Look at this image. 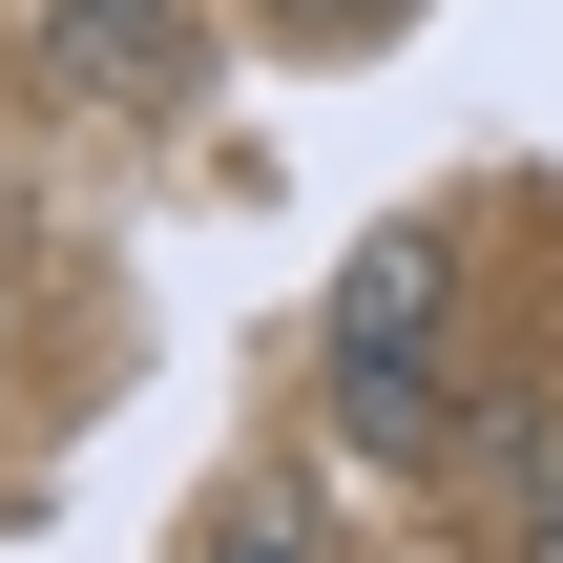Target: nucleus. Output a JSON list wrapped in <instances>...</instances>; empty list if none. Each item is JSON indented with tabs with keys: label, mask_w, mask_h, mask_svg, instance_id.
<instances>
[{
	"label": "nucleus",
	"mask_w": 563,
	"mask_h": 563,
	"mask_svg": "<svg viewBox=\"0 0 563 563\" xmlns=\"http://www.w3.org/2000/svg\"><path fill=\"white\" fill-rule=\"evenodd\" d=\"M188 563H313V522H292L272 481H230V501H209V543H188Z\"/></svg>",
	"instance_id": "7ed1b4c3"
},
{
	"label": "nucleus",
	"mask_w": 563,
	"mask_h": 563,
	"mask_svg": "<svg viewBox=\"0 0 563 563\" xmlns=\"http://www.w3.org/2000/svg\"><path fill=\"white\" fill-rule=\"evenodd\" d=\"M21 63H42L63 104L146 125V104H188V0H21Z\"/></svg>",
	"instance_id": "f03ea898"
},
{
	"label": "nucleus",
	"mask_w": 563,
	"mask_h": 563,
	"mask_svg": "<svg viewBox=\"0 0 563 563\" xmlns=\"http://www.w3.org/2000/svg\"><path fill=\"white\" fill-rule=\"evenodd\" d=\"M313 397H334L355 460H439V439H460V230H439V209H397V230L334 272V376H313Z\"/></svg>",
	"instance_id": "f257e3e1"
},
{
	"label": "nucleus",
	"mask_w": 563,
	"mask_h": 563,
	"mask_svg": "<svg viewBox=\"0 0 563 563\" xmlns=\"http://www.w3.org/2000/svg\"><path fill=\"white\" fill-rule=\"evenodd\" d=\"M251 21H272V42H313V63H355V42H397L418 0H251Z\"/></svg>",
	"instance_id": "20e7f679"
},
{
	"label": "nucleus",
	"mask_w": 563,
	"mask_h": 563,
	"mask_svg": "<svg viewBox=\"0 0 563 563\" xmlns=\"http://www.w3.org/2000/svg\"><path fill=\"white\" fill-rule=\"evenodd\" d=\"M522 563H563V397H543V439H522Z\"/></svg>",
	"instance_id": "39448f33"
}]
</instances>
